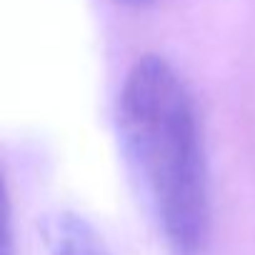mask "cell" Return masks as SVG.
<instances>
[{
    "mask_svg": "<svg viewBox=\"0 0 255 255\" xmlns=\"http://www.w3.org/2000/svg\"><path fill=\"white\" fill-rule=\"evenodd\" d=\"M120 3H125V5H133V8H145V5L158 3V0H120Z\"/></svg>",
    "mask_w": 255,
    "mask_h": 255,
    "instance_id": "obj_4",
    "label": "cell"
},
{
    "mask_svg": "<svg viewBox=\"0 0 255 255\" xmlns=\"http://www.w3.org/2000/svg\"><path fill=\"white\" fill-rule=\"evenodd\" d=\"M38 233L48 255H113L95 225L73 210L45 213Z\"/></svg>",
    "mask_w": 255,
    "mask_h": 255,
    "instance_id": "obj_2",
    "label": "cell"
},
{
    "mask_svg": "<svg viewBox=\"0 0 255 255\" xmlns=\"http://www.w3.org/2000/svg\"><path fill=\"white\" fill-rule=\"evenodd\" d=\"M115 135L138 195L173 255L210 243V180L195 100L160 55L138 58L115 98Z\"/></svg>",
    "mask_w": 255,
    "mask_h": 255,
    "instance_id": "obj_1",
    "label": "cell"
},
{
    "mask_svg": "<svg viewBox=\"0 0 255 255\" xmlns=\"http://www.w3.org/2000/svg\"><path fill=\"white\" fill-rule=\"evenodd\" d=\"M3 255H13V220H10L8 195H5V203H3Z\"/></svg>",
    "mask_w": 255,
    "mask_h": 255,
    "instance_id": "obj_3",
    "label": "cell"
}]
</instances>
